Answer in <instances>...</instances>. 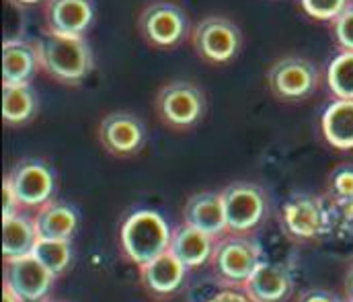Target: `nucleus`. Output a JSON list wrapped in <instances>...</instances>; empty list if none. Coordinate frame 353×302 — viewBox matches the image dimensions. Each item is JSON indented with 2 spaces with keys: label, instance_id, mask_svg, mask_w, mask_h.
<instances>
[{
  "label": "nucleus",
  "instance_id": "6ab92c4d",
  "mask_svg": "<svg viewBox=\"0 0 353 302\" xmlns=\"http://www.w3.org/2000/svg\"><path fill=\"white\" fill-rule=\"evenodd\" d=\"M214 245H216V239L183 222L181 226L173 228L169 251L187 270H197L210 263Z\"/></svg>",
  "mask_w": 353,
  "mask_h": 302
},
{
  "label": "nucleus",
  "instance_id": "a211bd4d",
  "mask_svg": "<svg viewBox=\"0 0 353 302\" xmlns=\"http://www.w3.org/2000/svg\"><path fill=\"white\" fill-rule=\"evenodd\" d=\"M292 274L277 263L263 261L243 284V290L255 302H285L292 294Z\"/></svg>",
  "mask_w": 353,
  "mask_h": 302
},
{
  "label": "nucleus",
  "instance_id": "7c9ffc66",
  "mask_svg": "<svg viewBox=\"0 0 353 302\" xmlns=\"http://www.w3.org/2000/svg\"><path fill=\"white\" fill-rule=\"evenodd\" d=\"M333 210H335V214L341 216L343 220L353 222V198L352 200L343 201V203H339V205H333Z\"/></svg>",
  "mask_w": 353,
  "mask_h": 302
},
{
  "label": "nucleus",
  "instance_id": "6e6552de",
  "mask_svg": "<svg viewBox=\"0 0 353 302\" xmlns=\"http://www.w3.org/2000/svg\"><path fill=\"white\" fill-rule=\"evenodd\" d=\"M138 31L150 48L169 50L185 39L189 17L173 0H152L138 14Z\"/></svg>",
  "mask_w": 353,
  "mask_h": 302
},
{
  "label": "nucleus",
  "instance_id": "bb28decb",
  "mask_svg": "<svg viewBox=\"0 0 353 302\" xmlns=\"http://www.w3.org/2000/svg\"><path fill=\"white\" fill-rule=\"evenodd\" d=\"M352 0H298L302 10L314 21L331 23Z\"/></svg>",
  "mask_w": 353,
  "mask_h": 302
},
{
  "label": "nucleus",
  "instance_id": "f8f14e48",
  "mask_svg": "<svg viewBox=\"0 0 353 302\" xmlns=\"http://www.w3.org/2000/svg\"><path fill=\"white\" fill-rule=\"evenodd\" d=\"M2 284L12 288L23 302H41L48 299L56 276L43 268L33 255L4 261Z\"/></svg>",
  "mask_w": 353,
  "mask_h": 302
},
{
  "label": "nucleus",
  "instance_id": "dca6fc26",
  "mask_svg": "<svg viewBox=\"0 0 353 302\" xmlns=\"http://www.w3.org/2000/svg\"><path fill=\"white\" fill-rule=\"evenodd\" d=\"M142 288L154 299H169L183 286L185 274L189 272L171 251L154 257L152 261L138 268Z\"/></svg>",
  "mask_w": 353,
  "mask_h": 302
},
{
  "label": "nucleus",
  "instance_id": "423d86ee",
  "mask_svg": "<svg viewBox=\"0 0 353 302\" xmlns=\"http://www.w3.org/2000/svg\"><path fill=\"white\" fill-rule=\"evenodd\" d=\"M269 93L283 103H300L310 99L321 87L319 66L304 56H281L265 74Z\"/></svg>",
  "mask_w": 353,
  "mask_h": 302
},
{
  "label": "nucleus",
  "instance_id": "b1692460",
  "mask_svg": "<svg viewBox=\"0 0 353 302\" xmlns=\"http://www.w3.org/2000/svg\"><path fill=\"white\" fill-rule=\"evenodd\" d=\"M33 257L56 278H60L72 263V241L39 239L33 249Z\"/></svg>",
  "mask_w": 353,
  "mask_h": 302
},
{
  "label": "nucleus",
  "instance_id": "2eb2a0df",
  "mask_svg": "<svg viewBox=\"0 0 353 302\" xmlns=\"http://www.w3.org/2000/svg\"><path fill=\"white\" fill-rule=\"evenodd\" d=\"M183 222L216 241L228 234L222 192H199L189 196L183 208Z\"/></svg>",
  "mask_w": 353,
  "mask_h": 302
},
{
  "label": "nucleus",
  "instance_id": "2f4dec72",
  "mask_svg": "<svg viewBox=\"0 0 353 302\" xmlns=\"http://www.w3.org/2000/svg\"><path fill=\"white\" fill-rule=\"evenodd\" d=\"M345 299L347 302H353V263L352 268L347 270V274H345Z\"/></svg>",
  "mask_w": 353,
  "mask_h": 302
},
{
  "label": "nucleus",
  "instance_id": "5701e85b",
  "mask_svg": "<svg viewBox=\"0 0 353 302\" xmlns=\"http://www.w3.org/2000/svg\"><path fill=\"white\" fill-rule=\"evenodd\" d=\"M325 81L333 97L353 99V52L339 50L325 70Z\"/></svg>",
  "mask_w": 353,
  "mask_h": 302
},
{
  "label": "nucleus",
  "instance_id": "c756f323",
  "mask_svg": "<svg viewBox=\"0 0 353 302\" xmlns=\"http://www.w3.org/2000/svg\"><path fill=\"white\" fill-rule=\"evenodd\" d=\"M296 302H343L337 294L329 292V290H321V288H312V290H304L298 294Z\"/></svg>",
  "mask_w": 353,
  "mask_h": 302
},
{
  "label": "nucleus",
  "instance_id": "72a5a7b5",
  "mask_svg": "<svg viewBox=\"0 0 353 302\" xmlns=\"http://www.w3.org/2000/svg\"><path fill=\"white\" fill-rule=\"evenodd\" d=\"M12 4H21V6H31V4H37V2H43V0H8Z\"/></svg>",
  "mask_w": 353,
  "mask_h": 302
},
{
  "label": "nucleus",
  "instance_id": "4be33fe9",
  "mask_svg": "<svg viewBox=\"0 0 353 302\" xmlns=\"http://www.w3.org/2000/svg\"><path fill=\"white\" fill-rule=\"evenodd\" d=\"M39 111L37 91L29 85H2V121L21 128L35 119Z\"/></svg>",
  "mask_w": 353,
  "mask_h": 302
},
{
  "label": "nucleus",
  "instance_id": "ddd939ff",
  "mask_svg": "<svg viewBox=\"0 0 353 302\" xmlns=\"http://www.w3.org/2000/svg\"><path fill=\"white\" fill-rule=\"evenodd\" d=\"M94 14V0H43V25L54 35H87Z\"/></svg>",
  "mask_w": 353,
  "mask_h": 302
},
{
  "label": "nucleus",
  "instance_id": "1a4fd4ad",
  "mask_svg": "<svg viewBox=\"0 0 353 302\" xmlns=\"http://www.w3.org/2000/svg\"><path fill=\"white\" fill-rule=\"evenodd\" d=\"M97 140L107 154L115 159H130L144 150L148 142V130L140 115L117 109L101 117Z\"/></svg>",
  "mask_w": 353,
  "mask_h": 302
},
{
  "label": "nucleus",
  "instance_id": "393cba45",
  "mask_svg": "<svg viewBox=\"0 0 353 302\" xmlns=\"http://www.w3.org/2000/svg\"><path fill=\"white\" fill-rule=\"evenodd\" d=\"M353 198V165H337L327 177V200L339 205Z\"/></svg>",
  "mask_w": 353,
  "mask_h": 302
},
{
  "label": "nucleus",
  "instance_id": "473e14b6",
  "mask_svg": "<svg viewBox=\"0 0 353 302\" xmlns=\"http://www.w3.org/2000/svg\"><path fill=\"white\" fill-rule=\"evenodd\" d=\"M2 302H23V301H21V296H19L12 288H8L6 284H2Z\"/></svg>",
  "mask_w": 353,
  "mask_h": 302
},
{
  "label": "nucleus",
  "instance_id": "cd10ccee",
  "mask_svg": "<svg viewBox=\"0 0 353 302\" xmlns=\"http://www.w3.org/2000/svg\"><path fill=\"white\" fill-rule=\"evenodd\" d=\"M21 210H23V205H21L19 198H17V194H14L10 181H8L6 175H4V183H2V218L12 216V214H17V212H21Z\"/></svg>",
  "mask_w": 353,
  "mask_h": 302
},
{
  "label": "nucleus",
  "instance_id": "20e7f679",
  "mask_svg": "<svg viewBox=\"0 0 353 302\" xmlns=\"http://www.w3.org/2000/svg\"><path fill=\"white\" fill-rule=\"evenodd\" d=\"M263 263V247L257 239L249 234L228 232L216 241L214 253L210 259L214 276L234 288H243V284L253 276V272Z\"/></svg>",
  "mask_w": 353,
  "mask_h": 302
},
{
  "label": "nucleus",
  "instance_id": "f3484780",
  "mask_svg": "<svg viewBox=\"0 0 353 302\" xmlns=\"http://www.w3.org/2000/svg\"><path fill=\"white\" fill-rule=\"evenodd\" d=\"M35 228L39 239H54V241H72L81 226L79 210L64 200H50L33 214Z\"/></svg>",
  "mask_w": 353,
  "mask_h": 302
},
{
  "label": "nucleus",
  "instance_id": "f257e3e1",
  "mask_svg": "<svg viewBox=\"0 0 353 302\" xmlns=\"http://www.w3.org/2000/svg\"><path fill=\"white\" fill-rule=\"evenodd\" d=\"M35 41L41 70L58 85L81 87L94 70V54L85 35L70 37L46 31Z\"/></svg>",
  "mask_w": 353,
  "mask_h": 302
},
{
  "label": "nucleus",
  "instance_id": "f03ea898",
  "mask_svg": "<svg viewBox=\"0 0 353 302\" xmlns=\"http://www.w3.org/2000/svg\"><path fill=\"white\" fill-rule=\"evenodd\" d=\"M335 210L327 196L292 194L281 201L277 222L292 243H314L331 232Z\"/></svg>",
  "mask_w": 353,
  "mask_h": 302
},
{
  "label": "nucleus",
  "instance_id": "aec40b11",
  "mask_svg": "<svg viewBox=\"0 0 353 302\" xmlns=\"http://www.w3.org/2000/svg\"><path fill=\"white\" fill-rule=\"evenodd\" d=\"M39 241L35 220L27 210H21L12 216L2 218V257L4 261L21 259L33 255V249Z\"/></svg>",
  "mask_w": 353,
  "mask_h": 302
},
{
  "label": "nucleus",
  "instance_id": "4468645a",
  "mask_svg": "<svg viewBox=\"0 0 353 302\" xmlns=\"http://www.w3.org/2000/svg\"><path fill=\"white\" fill-rule=\"evenodd\" d=\"M41 70L35 39L4 37L2 41V85H29Z\"/></svg>",
  "mask_w": 353,
  "mask_h": 302
},
{
  "label": "nucleus",
  "instance_id": "0eeeda50",
  "mask_svg": "<svg viewBox=\"0 0 353 302\" xmlns=\"http://www.w3.org/2000/svg\"><path fill=\"white\" fill-rule=\"evenodd\" d=\"M245 37L241 27L224 14H208L197 21L191 31V46L195 54L214 66L232 62L243 50Z\"/></svg>",
  "mask_w": 353,
  "mask_h": 302
},
{
  "label": "nucleus",
  "instance_id": "412c9836",
  "mask_svg": "<svg viewBox=\"0 0 353 302\" xmlns=\"http://www.w3.org/2000/svg\"><path fill=\"white\" fill-rule=\"evenodd\" d=\"M321 134L335 150H353V99H337L321 113Z\"/></svg>",
  "mask_w": 353,
  "mask_h": 302
},
{
  "label": "nucleus",
  "instance_id": "7ed1b4c3",
  "mask_svg": "<svg viewBox=\"0 0 353 302\" xmlns=\"http://www.w3.org/2000/svg\"><path fill=\"white\" fill-rule=\"evenodd\" d=\"M173 230L157 210H134L119 226V245L128 261L144 265L169 251Z\"/></svg>",
  "mask_w": 353,
  "mask_h": 302
},
{
  "label": "nucleus",
  "instance_id": "39448f33",
  "mask_svg": "<svg viewBox=\"0 0 353 302\" xmlns=\"http://www.w3.org/2000/svg\"><path fill=\"white\" fill-rule=\"evenodd\" d=\"M205 109V93L191 81H169L157 91L154 97V111L159 119L175 132L195 128L203 119Z\"/></svg>",
  "mask_w": 353,
  "mask_h": 302
},
{
  "label": "nucleus",
  "instance_id": "a878e982",
  "mask_svg": "<svg viewBox=\"0 0 353 302\" xmlns=\"http://www.w3.org/2000/svg\"><path fill=\"white\" fill-rule=\"evenodd\" d=\"M331 33L339 50L353 52V2L331 21Z\"/></svg>",
  "mask_w": 353,
  "mask_h": 302
},
{
  "label": "nucleus",
  "instance_id": "9b49d317",
  "mask_svg": "<svg viewBox=\"0 0 353 302\" xmlns=\"http://www.w3.org/2000/svg\"><path fill=\"white\" fill-rule=\"evenodd\" d=\"M23 210H37L43 203L54 200L56 173L50 163L33 157L19 159L6 173Z\"/></svg>",
  "mask_w": 353,
  "mask_h": 302
},
{
  "label": "nucleus",
  "instance_id": "f704fd0d",
  "mask_svg": "<svg viewBox=\"0 0 353 302\" xmlns=\"http://www.w3.org/2000/svg\"><path fill=\"white\" fill-rule=\"evenodd\" d=\"M41 302H58V301H50V299H46V301H41Z\"/></svg>",
  "mask_w": 353,
  "mask_h": 302
},
{
  "label": "nucleus",
  "instance_id": "c85d7f7f",
  "mask_svg": "<svg viewBox=\"0 0 353 302\" xmlns=\"http://www.w3.org/2000/svg\"><path fill=\"white\" fill-rule=\"evenodd\" d=\"M205 302H255L243 288H234V286H226L224 290L216 292L214 296H210Z\"/></svg>",
  "mask_w": 353,
  "mask_h": 302
},
{
  "label": "nucleus",
  "instance_id": "9d476101",
  "mask_svg": "<svg viewBox=\"0 0 353 302\" xmlns=\"http://www.w3.org/2000/svg\"><path fill=\"white\" fill-rule=\"evenodd\" d=\"M228 232L249 234L261 226L267 216V194L253 181H232L222 190Z\"/></svg>",
  "mask_w": 353,
  "mask_h": 302
}]
</instances>
